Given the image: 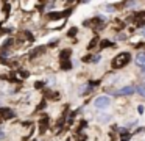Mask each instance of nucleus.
Wrapping results in <instances>:
<instances>
[{"label": "nucleus", "instance_id": "19", "mask_svg": "<svg viewBox=\"0 0 145 141\" xmlns=\"http://www.w3.org/2000/svg\"><path fill=\"white\" fill-rule=\"evenodd\" d=\"M129 138H131V136H129V135H123V140H122V141H128Z\"/></svg>", "mask_w": 145, "mask_h": 141}, {"label": "nucleus", "instance_id": "12", "mask_svg": "<svg viewBox=\"0 0 145 141\" xmlns=\"http://www.w3.org/2000/svg\"><path fill=\"white\" fill-rule=\"evenodd\" d=\"M76 33H78V28H76V27H72L69 31H67V36H69V38H73Z\"/></svg>", "mask_w": 145, "mask_h": 141}, {"label": "nucleus", "instance_id": "8", "mask_svg": "<svg viewBox=\"0 0 145 141\" xmlns=\"http://www.w3.org/2000/svg\"><path fill=\"white\" fill-rule=\"evenodd\" d=\"M45 97L50 99V100H59V94H58L56 91H52V89L45 91Z\"/></svg>", "mask_w": 145, "mask_h": 141}, {"label": "nucleus", "instance_id": "16", "mask_svg": "<svg viewBox=\"0 0 145 141\" xmlns=\"http://www.w3.org/2000/svg\"><path fill=\"white\" fill-rule=\"evenodd\" d=\"M19 75H20V78H27V77L30 75V72H28V71H20Z\"/></svg>", "mask_w": 145, "mask_h": 141}, {"label": "nucleus", "instance_id": "4", "mask_svg": "<svg viewBox=\"0 0 145 141\" xmlns=\"http://www.w3.org/2000/svg\"><path fill=\"white\" fill-rule=\"evenodd\" d=\"M14 116H16V111L13 108H5V107L0 108V118L2 119H11Z\"/></svg>", "mask_w": 145, "mask_h": 141}, {"label": "nucleus", "instance_id": "15", "mask_svg": "<svg viewBox=\"0 0 145 141\" xmlns=\"http://www.w3.org/2000/svg\"><path fill=\"white\" fill-rule=\"evenodd\" d=\"M137 93L140 94V96H144V97H145V85H140V86L137 88Z\"/></svg>", "mask_w": 145, "mask_h": 141}, {"label": "nucleus", "instance_id": "14", "mask_svg": "<svg viewBox=\"0 0 145 141\" xmlns=\"http://www.w3.org/2000/svg\"><path fill=\"white\" fill-rule=\"evenodd\" d=\"M10 9H11V5L10 3H3V11H5V14H10Z\"/></svg>", "mask_w": 145, "mask_h": 141}, {"label": "nucleus", "instance_id": "6", "mask_svg": "<svg viewBox=\"0 0 145 141\" xmlns=\"http://www.w3.org/2000/svg\"><path fill=\"white\" fill-rule=\"evenodd\" d=\"M48 128V118L44 116V118L39 121V133H45V130Z\"/></svg>", "mask_w": 145, "mask_h": 141}, {"label": "nucleus", "instance_id": "7", "mask_svg": "<svg viewBox=\"0 0 145 141\" xmlns=\"http://www.w3.org/2000/svg\"><path fill=\"white\" fill-rule=\"evenodd\" d=\"M136 64L145 68V52H140V53L136 55Z\"/></svg>", "mask_w": 145, "mask_h": 141}, {"label": "nucleus", "instance_id": "9", "mask_svg": "<svg viewBox=\"0 0 145 141\" xmlns=\"http://www.w3.org/2000/svg\"><path fill=\"white\" fill-rule=\"evenodd\" d=\"M72 55V50L70 49H66V50H63V52L59 53V58H61V61H66V60H69V56Z\"/></svg>", "mask_w": 145, "mask_h": 141}, {"label": "nucleus", "instance_id": "11", "mask_svg": "<svg viewBox=\"0 0 145 141\" xmlns=\"http://www.w3.org/2000/svg\"><path fill=\"white\" fill-rule=\"evenodd\" d=\"M112 46H114V42H111V41H108V39H105L100 42V49H106V47H112Z\"/></svg>", "mask_w": 145, "mask_h": 141}, {"label": "nucleus", "instance_id": "10", "mask_svg": "<svg viewBox=\"0 0 145 141\" xmlns=\"http://www.w3.org/2000/svg\"><path fill=\"white\" fill-rule=\"evenodd\" d=\"M72 68V63H70V60H66V61H61V69L63 71H67V69Z\"/></svg>", "mask_w": 145, "mask_h": 141}, {"label": "nucleus", "instance_id": "13", "mask_svg": "<svg viewBox=\"0 0 145 141\" xmlns=\"http://www.w3.org/2000/svg\"><path fill=\"white\" fill-rule=\"evenodd\" d=\"M11 44H13V38H8V39H5V42L2 44V49H7V47H10Z\"/></svg>", "mask_w": 145, "mask_h": 141}, {"label": "nucleus", "instance_id": "3", "mask_svg": "<svg viewBox=\"0 0 145 141\" xmlns=\"http://www.w3.org/2000/svg\"><path fill=\"white\" fill-rule=\"evenodd\" d=\"M109 103H111V99L108 96H100L95 99V107L97 108H106Z\"/></svg>", "mask_w": 145, "mask_h": 141}, {"label": "nucleus", "instance_id": "18", "mask_svg": "<svg viewBox=\"0 0 145 141\" xmlns=\"http://www.w3.org/2000/svg\"><path fill=\"white\" fill-rule=\"evenodd\" d=\"M137 111L142 115V113H144V107H142V105H139V107H137Z\"/></svg>", "mask_w": 145, "mask_h": 141}, {"label": "nucleus", "instance_id": "2", "mask_svg": "<svg viewBox=\"0 0 145 141\" xmlns=\"http://www.w3.org/2000/svg\"><path fill=\"white\" fill-rule=\"evenodd\" d=\"M103 22H105V19L101 17V16H97V17H92V19L84 21V25H86V27H92V28L100 30V28H103V25H105Z\"/></svg>", "mask_w": 145, "mask_h": 141}, {"label": "nucleus", "instance_id": "17", "mask_svg": "<svg viewBox=\"0 0 145 141\" xmlns=\"http://www.w3.org/2000/svg\"><path fill=\"white\" fill-rule=\"evenodd\" d=\"M33 86H35V88H36V89H41V88H42V86H44V81H36V83H35V85H33Z\"/></svg>", "mask_w": 145, "mask_h": 141}, {"label": "nucleus", "instance_id": "1", "mask_svg": "<svg viewBox=\"0 0 145 141\" xmlns=\"http://www.w3.org/2000/svg\"><path fill=\"white\" fill-rule=\"evenodd\" d=\"M129 61H131V55H129V52H120L119 55L114 56L111 66H112V69H122V68H125Z\"/></svg>", "mask_w": 145, "mask_h": 141}, {"label": "nucleus", "instance_id": "5", "mask_svg": "<svg viewBox=\"0 0 145 141\" xmlns=\"http://www.w3.org/2000/svg\"><path fill=\"white\" fill-rule=\"evenodd\" d=\"M134 91H136L134 86H125V88H122V89L114 91V94H116L117 97H120V96H128V94H133Z\"/></svg>", "mask_w": 145, "mask_h": 141}]
</instances>
